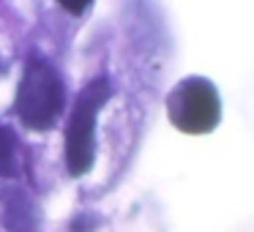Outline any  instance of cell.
<instances>
[{
    "label": "cell",
    "mask_w": 254,
    "mask_h": 232,
    "mask_svg": "<svg viewBox=\"0 0 254 232\" xmlns=\"http://www.w3.org/2000/svg\"><path fill=\"white\" fill-rule=\"evenodd\" d=\"M112 88L110 79L99 77L88 82L79 90L77 101H74L71 117L66 126V167L71 177H82L93 164V134H96V117H99L101 107L110 101Z\"/></svg>",
    "instance_id": "obj_1"
},
{
    "label": "cell",
    "mask_w": 254,
    "mask_h": 232,
    "mask_svg": "<svg viewBox=\"0 0 254 232\" xmlns=\"http://www.w3.org/2000/svg\"><path fill=\"white\" fill-rule=\"evenodd\" d=\"M63 110V79L50 63L33 60L25 66L17 90V115L33 131H44L58 120Z\"/></svg>",
    "instance_id": "obj_2"
},
{
    "label": "cell",
    "mask_w": 254,
    "mask_h": 232,
    "mask_svg": "<svg viewBox=\"0 0 254 232\" xmlns=\"http://www.w3.org/2000/svg\"><path fill=\"white\" fill-rule=\"evenodd\" d=\"M167 112L172 126L181 128L183 134H208L221 117V101L208 79L191 77L170 93Z\"/></svg>",
    "instance_id": "obj_3"
},
{
    "label": "cell",
    "mask_w": 254,
    "mask_h": 232,
    "mask_svg": "<svg viewBox=\"0 0 254 232\" xmlns=\"http://www.w3.org/2000/svg\"><path fill=\"white\" fill-rule=\"evenodd\" d=\"M3 224L6 232H39V210L30 194L22 188H8L3 194Z\"/></svg>",
    "instance_id": "obj_4"
},
{
    "label": "cell",
    "mask_w": 254,
    "mask_h": 232,
    "mask_svg": "<svg viewBox=\"0 0 254 232\" xmlns=\"http://www.w3.org/2000/svg\"><path fill=\"white\" fill-rule=\"evenodd\" d=\"M17 172V137L11 128L0 126V175L14 177Z\"/></svg>",
    "instance_id": "obj_5"
},
{
    "label": "cell",
    "mask_w": 254,
    "mask_h": 232,
    "mask_svg": "<svg viewBox=\"0 0 254 232\" xmlns=\"http://www.w3.org/2000/svg\"><path fill=\"white\" fill-rule=\"evenodd\" d=\"M61 8H66V11H71L74 17H79L82 11L90 8V0H61Z\"/></svg>",
    "instance_id": "obj_6"
},
{
    "label": "cell",
    "mask_w": 254,
    "mask_h": 232,
    "mask_svg": "<svg viewBox=\"0 0 254 232\" xmlns=\"http://www.w3.org/2000/svg\"><path fill=\"white\" fill-rule=\"evenodd\" d=\"M0 71H3V66H0Z\"/></svg>",
    "instance_id": "obj_7"
}]
</instances>
